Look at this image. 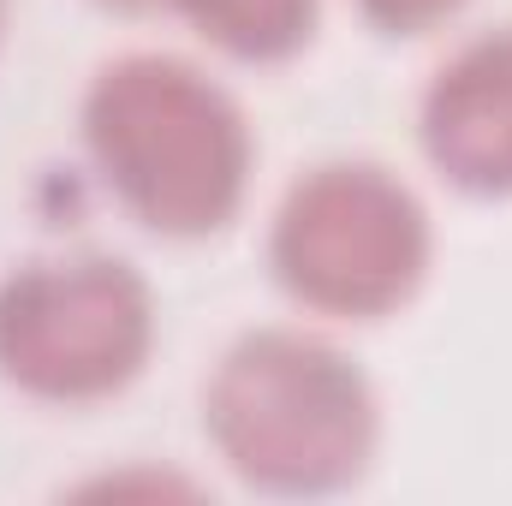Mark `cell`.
Listing matches in <instances>:
<instances>
[{"instance_id":"9","label":"cell","mask_w":512,"mask_h":506,"mask_svg":"<svg viewBox=\"0 0 512 506\" xmlns=\"http://www.w3.org/2000/svg\"><path fill=\"white\" fill-rule=\"evenodd\" d=\"M6 18H12V0H0V42H6Z\"/></svg>"},{"instance_id":"3","label":"cell","mask_w":512,"mask_h":506,"mask_svg":"<svg viewBox=\"0 0 512 506\" xmlns=\"http://www.w3.org/2000/svg\"><path fill=\"white\" fill-rule=\"evenodd\" d=\"M435 262L423 197L382 161H322L286 185L268 221L274 286L334 322H382L405 310Z\"/></svg>"},{"instance_id":"7","label":"cell","mask_w":512,"mask_h":506,"mask_svg":"<svg viewBox=\"0 0 512 506\" xmlns=\"http://www.w3.org/2000/svg\"><path fill=\"white\" fill-rule=\"evenodd\" d=\"M471 0H358L364 24L382 36H429L441 24H453Z\"/></svg>"},{"instance_id":"5","label":"cell","mask_w":512,"mask_h":506,"mask_svg":"<svg viewBox=\"0 0 512 506\" xmlns=\"http://www.w3.org/2000/svg\"><path fill=\"white\" fill-rule=\"evenodd\" d=\"M423 161L465 197H512V24L465 36L417 96Z\"/></svg>"},{"instance_id":"6","label":"cell","mask_w":512,"mask_h":506,"mask_svg":"<svg viewBox=\"0 0 512 506\" xmlns=\"http://www.w3.org/2000/svg\"><path fill=\"white\" fill-rule=\"evenodd\" d=\"M173 18H185L227 60L280 66L310 48L322 0H173Z\"/></svg>"},{"instance_id":"8","label":"cell","mask_w":512,"mask_h":506,"mask_svg":"<svg viewBox=\"0 0 512 506\" xmlns=\"http://www.w3.org/2000/svg\"><path fill=\"white\" fill-rule=\"evenodd\" d=\"M108 12H126V18H149V12H173V0H96Z\"/></svg>"},{"instance_id":"4","label":"cell","mask_w":512,"mask_h":506,"mask_svg":"<svg viewBox=\"0 0 512 506\" xmlns=\"http://www.w3.org/2000/svg\"><path fill=\"white\" fill-rule=\"evenodd\" d=\"M155 292L126 256H30L0 280V381L36 405H102L155 358Z\"/></svg>"},{"instance_id":"1","label":"cell","mask_w":512,"mask_h":506,"mask_svg":"<svg viewBox=\"0 0 512 506\" xmlns=\"http://www.w3.org/2000/svg\"><path fill=\"white\" fill-rule=\"evenodd\" d=\"M78 137L108 197L155 239H215L251 197L256 137L239 96L179 54L137 48L96 66Z\"/></svg>"},{"instance_id":"2","label":"cell","mask_w":512,"mask_h":506,"mask_svg":"<svg viewBox=\"0 0 512 506\" xmlns=\"http://www.w3.org/2000/svg\"><path fill=\"white\" fill-rule=\"evenodd\" d=\"M203 435L256 495L322 501L376 465L382 399L364 364L310 328H251L203 381Z\"/></svg>"}]
</instances>
